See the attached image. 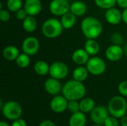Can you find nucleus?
<instances>
[{
	"label": "nucleus",
	"instance_id": "obj_41",
	"mask_svg": "<svg viewBox=\"0 0 127 126\" xmlns=\"http://www.w3.org/2000/svg\"><path fill=\"white\" fill-rule=\"evenodd\" d=\"M124 53H126V55L127 56V43L126 44V45H125V48H124Z\"/></svg>",
	"mask_w": 127,
	"mask_h": 126
},
{
	"label": "nucleus",
	"instance_id": "obj_38",
	"mask_svg": "<svg viewBox=\"0 0 127 126\" xmlns=\"http://www.w3.org/2000/svg\"><path fill=\"white\" fill-rule=\"evenodd\" d=\"M122 20L125 24L127 25V7L124 9L122 12Z\"/></svg>",
	"mask_w": 127,
	"mask_h": 126
},
{
	"label": "nucleus",
	"instance_id": "obj_25",
	"mask_svg": "<svg viewBox=\"0 0 127 126\" xmlns=\"http://www.w3.org/2000/svg\"><path fill=\"white\" fill-rule=\"evenodd\" d=\"M49 68L50 65L43 60L37 61L33 66V70L38 75L40 76H45L49 74Z\"/></svg>",
	"mask_w": 127,
	"mask_h": 126
},
{
	"label": "nucleus",
	"instance_id": "obj_43",
	"mask_svg": "<svg viewBox=\"0 0 127 126\" xmlns=\"http://www.w3.org/2000/svg\"><path fill=\"white\" fill-rule=\"evenodd\" d=\"M68 1H71V0H68Z\"/></svg>",
	"mask_w": 127,
	"mask_h": 126
},
{
	"label": "nucleus",
	"instance_id": "obj_11",
	"mask_svg": "<svg viewBox=\"0 0 127 126\" xmlns=\"http://www.w3.org/2000/svg\"><path fill=\"white\" fill-rule=\"evenodd\" d=\"M39 49V42L33 36H29L24 39L22 44V50L23 53L33 56L36 54Z\"/></svg>",
	"mask_w": 127,
	"mask_h": 126
},
{
	"label": "nucleus",
	"instance_id": "obj_5",
	"mask_svg": "<svg viewBox=\"0 0 127 126\" xmlns=\"http://www.w3.org/2000/svg\"><path fill=\"white\" fill-rule=\"evenodd\" d=\"M2 114L6 119L14 121L21 117L22 108L17 102L8 101L5 102L2 107Z\"/></svg>",
	"mask_w": 127,
	"mask_h": 126
},
{
	"label": "nucleus",
	"instance_id": "obj_14",
	"mask_svg": "<svg viewBox=\"0 0 127 126\" xmlns=\"http://www.w3.org/2000/svg\"><path fill=\"white\" fill-rule=\"evenodd\" d=\"M24 8L28 16H35L40 13L42 9V4L40 0H25Z\"/></svg>",
	"mask_w": 127,
	"mask_h": 126
},
{
	"label": "nucleus",
	"instance_id": "obj_33",
	"mask_svg": "<svg viewBox=\"0 0 127 126\" xmlns=\"http://www.w3.org/2000/svg\"><path fill=\"white\" fill-rule=\"evenodd\" d=\"M15 15H16V18L19 21H23L28 16V14L26 12V10H25V8H21L20 10L16 11L15 13Z\"/></svg>",
	"mask_w": 127,
	"mask_h": 126
},
{
	"label": "nucleus",
	"instance_id": "obj_36",
	"mask_svg": "<svg viewBox=\"0 0 127 126\" xmlns=\"http://www.w3.org/2000/svg\"><path fill=\"white\" fill-rule=\"evenodd\" d=\"M39 126H56V124H55L54 122H52V121H51V120H44V121H42V122L39 124Z\"/></svg>",
	"mask_w": 127,
	"mask_h": 126
},
{
	"label": "nucleus",
	"instance_id": "obj_7",
	"mask_svg": "<svg viewBox=\"0 0 127 126\" xmlns=\"http://www.w3.org/2000/svg\"><path fill=\"white\" fill-rule=\"evenodd\" d=\"M69 70L67 65L63 62H54L50 65L49 75L51 77L61 80L65 79L68 74Z\"/></svg>",
	"mask_w": 127,
	"mask_h": 126
},
{
	"label": "nucleus",
	"instance_id": "obj_28",
	"mask_svg": "<svg viewBox=\"0 0 127 126\" xmlns=\"http://www.w3.org/2000/svg\"><path fill=\"white\" fill-rule=\"evenodd\" d=\"M95 4L101 9H109L117 4V0H95Z\"/></svg>",
	"mask_w": 127,
	"mask_h": 126
},
{
	"label": "nucleus",
	"instance_id": "obj_32",
	"mask_svg": "<svg viewBox=\"0 0 127 126\" xmlns=\"http://www.w3.org/2000/svg\"><path fill=\"white\" fill-rule=\"evenodd\" d=\"M118 91L121 96L127 97V81H123L119 84Z\"/></svg>",
	"mask_w": 127,
	"mask_h": 126
},
{
	"label": "nucleus",
	"instance_id": "obj_24",
	"mask_svg": "<svg viewBox=\"0 0 127 126\" xmlns=\"http://www.w3.org/2000/svg\"><path fill=\"white\" fill-rule=\"evenodd\" d=\"M22 27L28 33H32L35 31L37 27V22L34 16H28L26 19L22 21Z\"/></svg>",
	"mask_w": 127,
	"mask_h": 126
},
{
	"label": "nucleus",
	"instance_id": "obj_21",
	"mask_svg": "<svg viewBox=\"0 0 127 126\" xmlns=\"http://www.w3.org/2000/svg\"><path fill=\"white\" fill-rule=\"evenodd\" d=\"M84 49L90 56H95L100 51V45L94 39H87L84 45Z\"/></svg>",
	"mask_w": 127,
	"mask_h": 126
},
{
	"label": "nucleus",
	"instance_id": "obj_12",
	"mask_svg": "<svg viewBox=\"0 0 127 126\" xmlns=\"http://www.w3.org/2000/svg\"><path fill=\"white\" fill-rule=\"evenodd\" d=\"M124 50L120 46V45L112 44L106 50V57L110 62H118L124 56Z\"/></svg>",
	"mask_w": 127,
	"mask_h": 126
},
{
	"label": "nucleus",
	"instance_id": "obj_31",
	"mask_svg": "<svg viewBox=\"0 0 127 126\" xmlns=\"http://www.w3.org/2000/svg\"><path fill=\"white\" fill-rule=\"evenodd\" d=\"M103 125L105 126H119V121L118 118L111 116L106 120Z\"/></svg>",
	"mask_w": 127,
	"mask_h": 126
},
{
	"label": "nucleus",
	"instance_id": "obj_16",
	"mask_svg": "<svg viewBox=\"0 0 127 126\" xmlns=\"http://www.w3.org/2000/svg\"><path fill=\"white\" fill-rule=\"evenodd\" d=\"M89 56L90 55L87 53V51L85 49L79 48L74 51V53H72L71 58H72L73 62L76 65H86L87 62L90 59Z\"/></svg>",
	"mask_w": 127,
	"mask_h": 126
},
{
	"label": "nucleus",
	"instance_id": "obj_27",
	"mask_svg": "<svg viewBox=\"0 0 127 126\" xmlns=\"http://www.w3.org/2000/svg\"><path fill=\"white\" fill-rule=\"evenodd\" d=\"M22 0H7V7L9 11L16 13L21 8H22Z\"/></svg>",
	"mask_w": 127,
	"mask_h": 126
},
{
	"label": "nucleus",
	"instance_id": "obj_20",
	"mask_svg": "<svg viewBox=\"0 0 127 126\" xmlns=\"http://www.w3.org/2000/svg\"><path fill=\"white\" fill-rule=\"evenodd\" d=\"M76 16L73 14L71 11L65 13L61 16L60 22L64 29H70L74 26L77 22Z\"/></svg>",
	"mask_w": 127,
	"mask_h": 126
},
{
	"label": "nucleus",
	"instance_id": "obj_10",
	"mask_svg": "<svg viewBox=\"0 0 127 126\" xmlns=\"http://www.w3.org/2000/svg\"><path fill=\"white\" fill-rule=\"evenodd\" d=\"M109 110L104 106H95V108L90 112L91 120L93 123L98 125L104 124L106 120L109 117Z\"/></svg>",
	"mask_w": 127,
	"mask_h": 126
},
{
	"label": "nucleus",
	"instance_id": "obj_6",
	"mask_svg": "<svg viewBox=\"0 0 127 126\" xmlns=\"http://www.w3.org/2000/svg\"><path fill=\"white\" fill-rule=\"evenodd\" d=\"M86 65L89 74L95 76H100L106 70V64L105 61L98 56L90 58Z\"/></svg>",
	"mask_w": 127,
	"mask_h": 126
},
{
	"label": "nucleus",
	"instance_id": "obj_42",
	"mask_svg": "<svg viewBox=\"0 0 127 126\" xmlns=\"http://www.w3.org/2000/svg\"><path fill=\"white\" fill-rule=\"evenodd\" d=\"M102 126V125H98V124H95V125H94V126Z\"/></svg>",
	"mask_w": 127,
	"mask_h": 126
},
{
	"label": "nucleus",
	"instance_id": "obj_15",
	"mask_svg": "<svg viewBox=\"0 0 127 126\" xmlns=\"http://www.w3.org/2000/svg\"><path fill=\"white\" fill-rule=\"evenodd\" d=\"M105 19L110 25H118L122 20V13L115 7L107 9L105 13Z\"/></svg>",
	"mask_w": 127,
	"mask_h": 126
},
{
	"label": "nucleus",
	"instance_id": "obj_35",
	"mask_svg": "<svg viewBox=\"0 0 127 126\" xmlns=\"http://www.w3.org/2000/svg\"><path fill=\"white\" fill-rule=\"evenodd\" d=\"M11 126H27V123L24 120L19 118V119L13 121Z\"/></svg>",
	"mask_w": 127,
	"mask_h": 126
},
{
	"label": "nucleus",
	"instance_id": "obj_3",
	"mask_svg": "<svg viewBox=\"0 0 127 126\" xmlns=\"http://www.w3.org/2000/svg\"><path fill=\"white\" fill-rule=\"evenodd\" d=\"M63 27L60 20L54 18L48 19L42 25V33L48 39H55L61 35Z\"/></svg>",
	"mask_w": 127,
	"mask_h": 126
},
{
	"label": "nucleus",
	"instance_id": "obj_37",
	"mask_svg": "<svg viewBox=\"0 0 127 126\" xmlns=\"http://www.w3.org/2000/svg\"><path fill=\"white\" fill-rule=\"evenodd\" d=\"M117 4L121 8H127V0H117Z\"/></svg>",
	"mask_w": 127,
	"mask_h": 126
},
{
	"label": "nucleus",
	"instance_id": "obj_18",
	"mask_svg": "<svg viewBox=\"0 0 127 126\" xmlns=\"http://www.w3.org/2000/svg\"><path fill=\"white\" fill-rule=\"evenodd\" d=\"M70 11L76 16H82L86 13L87 6L81 1H74L70 5Z\"/></svg>",
	"mask_w": 127,
	"mask_h": 126
},
{
	"label": "nucleus",
	"instance_id": "obj_17",
	"mask_svg": "<svg viewBox=\"0 0 127 126\" xmlns=\"http://www.w3.org/2000/svg\"><path fill=\"white\" fill-rule=\"evenodd\" d=\"M86 123V117L85 113L82 112L81 111L72 114L68 121L69 126H85Z\"/></svg>",
	"mask_w": 127,
	"mask_h": 126
},
{
	"label": "nucleus",
	"instance_id": "obj_30",
	"mask_svg": "<svg viewBox=\"0 0 127 126\" xmlns=\"http://www.w3.org/2000/svg\"><path fill=\"white\" fill-rule=\"evenodd\" d=\"M111 41L115 45H121L124 41L123 36L119 33H114L111 36Z\"/></svg>",
	"mask_w": 127,
	"mask_h": 126
},
{
	"label": "nucleus",
	"instance_id": "obj_29",
	"mask_svg": "<svg viewBox=\"0 0 127 126\" xmlns=\"http://www.w3.org/2000/svg\"><path fill=\"white\" fill-rule=\"evenodd\" d=\"M78 100H70L68 103V110L71 113H76L80 111V102H77Z\"/></svg>",
	"mask_w": 127,
	"mask_h": 126
},
{
	"label": "nucleus",
	"instance_id": "obj_19",
	"mask_svg": "<svg viewBox=\"0 0 127 126\" xmlns=\"http://www.w3.org/2000/svg\"><path fill=\"white\" fill-rule=\"evenodd\" d=\"M19 55V49L13 45H8L2 50V56L7 61H15Z\"/></svg>",
	"mask_w": 127,
	"mask_h": 126
},
{
	"label": "nucleus",
	"instance_id": "obj_8",
	"mask_svg": "<svg viewBox=\"0 0 127 126\" xmlns=\"http://www.w3.org/2000/svg\"><path fill=\"white\" fill-rule=\"evenodd\" d=\"M70 5L68 0H52L49 4V10L54 16H62L70 11Z\"/></svg>",
	"mask_w": 127,
	"mask_h": 126
},
{
	"label": "nucleus",
	"instance_id": "obj_4",
	"mask_svg": "<svg viewBox=\"0 0 127 126\" xmlns=\"http://www.w3.org/2000/svg\"><path fill=\"white\" fill-rule=\"evenodd\" d=\"M108 110L111 116L118 119L125 116L127 111V100L123 96L113 97L109 102Z\"/></svg>",
	"mask_w": 127,
	"mask_h": 126
},
{
	"label": "nucleus",
	"instance_id": "obj_39",
	"mask_svg": "<svg viewBox=\"0 0 127 126\" xmlns=\"http://www.w3.org/2000/svg\"><path fill=\"white\" fill-rule=\"evenodd\" d=\"M121 126H127V117L124 116L122 118H121Z\"/></svg>",
	"mask_w": 127,
	"mask_h": 126
},
{
	"label": "nucleus",
	"instance_id": "obj_2",
	"mask_svg": "<svg viewBox=\"0 0 127 126\" xmlns=\"http://www.w3.org/2000/svg\"><path fill=\"white\" fill-rule=\"evenodd\" d=\"M82 33L87 39H96L98 38L103 31V25L101 22L95 17H85L80 24Z\"/></svg>",
	"mask_w": 127,
	"mask_h": 126
},
{
	"label": "nucleus",
	"instance_id": "obj_26",
	"mask_svg": "<svg viewBox=\"0 0 127 126\" xmlns=\"http://www.w3.org/2000/svg\"><path fill=\"white\" fill-rule=\"evenodd\" d=\"M30 56H29L25 53H19V55L18 56V57L15 60L16 64L20 68H26L27 67L29 66V65L31 63Z\"/></svg>",
	"mask_w": 127,
	"mask_h": 126
},
{
	"label": "nucleus",
	"instance_id": "obj_1",
	"mask_svg": "<svg viewBox=\"0 0 127 126\" xmlns=\"http://www.w3.org/2000/svg\"><path fill=\"white\" fill-rule=\"evenodd\" d=\"M86 92V87L83 82L74 79L66 82L62 89L63 95L68 101L82 100L84 97Z\"/></svg>",
	"mask_w": 127,
	"mask_h": 126
},
{
	"label": "nucleus",
	"instance_id": "obj_13",
	"mask_svg": "<svg viewBox=\"0 0 127 126\" xmlns=\"http://www.w3.org/2000/svg\"><path fill=\"white\" fill-rule=\"evenodd\" d=\"M44 88L48 94L56 96L62 91L63 86L59 79L51 77L45 80L44 83Z\"/></svg>",
	"mask_w": 127,
	"mask_h": 126
},
{
	"label": "nucleus",
	"instance_id": "obj_22",
	"mask_svg": "<svg viewBox=\"0 0 127 126\" xmlns=\"http://www.w3.org/2000/svg\"><path fill=\"white\" fill-rule=\"evenodd\" d=\"M89 74V72L86 68V67H83V65H79L73 71L72 76L74 79L83 82L87 79Z\"/></svg>",
	"mask_w": 127,
	"mask_h": 126
},
{
	"label": "nucleus",
	"instance_id": "obj_34",
	"mask_svg": "<svg viewBox=\"0 0 127 126\" xmlns=\"http://www.w3.org/2000/svg\"><path fill=\"white\" fill-rule=\"evenodd\" d=\"M10 19V12L7 10L1 9L0 10V20L3 22H8Z\"/></svg>",
	"mask_w": 127,
	"mask_h": 126
},
{
	"label": "nucleus",
	"instance_id": "obj_40",
	"mask_svg": "<svg viewBox=\"0 0 127 126\" xmlns=\"http://www.w3.org/2000/svg\"><path fill=\"white\" fill-rule=\"evenodd\" d=\"M0 126H10L6 122L4 121H1L0 122Z\"/></svg>",
	"mask_w": 127,
	"mask_h": 126
},
{
	"label": "nucleus",
	"instance_id": "obj_9",
	"mask_svg": "<svg viewBox=\"0 0 127 126\" xmlns=\"http://www.w3.org/2000/svg\"><path fill=\"white\" fill-rule=\"evenodd\" d=\"M68 100L63 95L54 96L50 102V108L52 111L57 114H61L68 109Z\"/></svg>",
	"mask_w": 127,
	"mask_h": 126
},
{
	"label": "nucleus",
	"instance_id": "obj_23",
	"mask_svg": "<svg viewBox=\"0 0 127 126\" xmlns=\"http://www.w3.org/2000/svg\"><path fill=\"white\" fill-rule=\"evenodd\" d=\"M95 108V102L90 97H86L80 100V110L83 113H89Z\"/></svg>",
	"mask_w": 127,
	"mask_h": 126
}]
</instances>
